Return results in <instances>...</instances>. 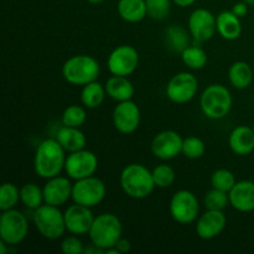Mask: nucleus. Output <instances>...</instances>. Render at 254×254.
Instances as JSON below:
<instances>
[{"label": "nucleus", "instance_id": "f257e3e1", "mask_svg": "<svg viewBox=\"0 0 254 254\" xmlns=\"http://www.w3.org/2000/svg\"><path fill=\"white\" fill-rule=\"evenodd\" d=\"M66 150L56 138L45 139L36 148L34 156V170L39 178L49 179L59 176L64 170Z\"/></svg>", "mask_w": 254, "mask_h": 254}, {"label": "nucleus", "instance_id": "f03ea898", "mask_svg": "<svg viewBox=\"0 0 254 254\" xmlns=\"http://www.w3.org/2000/svg\"><path fill=\"white\" fill-rule=\"evenodd\" d=\"M122 190L127 196L135 200H143L151 195L154 189L153 171L141 164H129L122 170L119 176Z\"/></svg>", "mask_w": 254, "mask_h": 254}, {"label": "nucleus", "instance_id": "7ed1b4c3", "mask_svg": "<svg viewBox=\"0 0 254 254\" xmlns=\"http://www.w3.org/2000/svg\"><path fill=\"white\" fill-rule=\"evenodd\" d=\"M101 73V66L94 57L89 55H74L62 66V76L73 86H86L97 81Z\"/></svg>", "mask_w": 254, "mask_h": 254}, {"label": "nucleus", "instance_id": "20e7f679", "mask_svg": "<svg viewBox=\"0 0 254 254\" xmlns=\"http://www.w3.org/2000/svg\"><path fill=\"white\" fill-rule=\"evenodd\" d=\"M88 235L92 245L103 250L106 253L107 250L116 247L117 242L123 235V226L118 216L114 213H102L94 218Z\"/></svg>", "mask_w": 254, "mask_h": 254}, {"label": "nucleus", "instance_id": "39448f33", "mask_svg": "<svg viewBox=\"0 0 254 254\" xmlns=\"http://www.w3.org/2000/svg\"><path fill=\"white\" fill-rule=\"evenodd\" d=\"M233 99L227 87L222 84H211L206 87L200 97L202 113L212 121L225 118L232 109Z\"/></svg>", "mask_w": 254, "mask_h": 254}, {"label": "nucleus", "instance_id": "423d86ee", "mask_svg": "<svg viewBox=\"0 0 254 254\" xmlns=\"http://www.w3.org/2000/svg\"><path fill=\"white\" fill-rule=\"evenodd\" d=\"M32 218L37 232L46 240H60L67 231L64 213L57 206L45 203L34 211Z\"/></svg>", "mask_w": 254, "mask_h": 254}, {"label": "nucleus", "instance_id": "0eeeda50", "mask_svg": "<svg viewBox=\"0 0 254 254\" xmlns=\"http://www.w3.org/2000/svg\"><path fill=\"white\" fill-rule=\"evenodd\" d=\"M29 233V221L19 210L2 211L0 216V240L7 243L9 247L20 245Z\"/></svg>", "mask_w": 254, "mask_h": 254}, {"label": "nucleus", "instance_id": "6e6552de", "mask_svg": "<svg viewBox=\"0 0 254 254\" xmlns=\"http://www.w3.org/2000/svg\"><path fill=\"white\" fill-rule=\"evenodd\" d=\"M106 195V184L94 175L77 180L72 188V201L91 208L99 205L104 200Z\"/></svg>", "mask_w": 254, "mask_h": 254}, {"label": "nucleus", "instance_id": "1a4fd4ad", "mask_svg": "<svg viewBox=\"0 0 254 254\" xmlns=\"http://www.w3.org/2000/svg\"><path fill=\"white\" fill-rule=\"evenodd\" d=\"M169 211L174 221L180 225H190L198 218L200 205L195 193L189 190H180L171 197Z\"/></svg>", "mask_w": 254, "mask_h": 254}, {"label": "nucleus", "instance_id": "9d476101", "mask_svg": "<svg viewBox=\"0 0 254 254\" xmlns=\"http://www.w3.org/2000/svg\"><path fill=\"white\" fill-rule=\"evenodd\" d=\"M198 91V81L190 72H180L166 84V97L173 103L185 104L192 101Z\"/></svg>", "mask_w": 254, "mask_h": 254}, {"label": "nucleus", "instance_id": "9b49d317", "mask_svg": "<svg viewBox=\"0 0 254 254\" xmlns=\"http://www.w3.org/2000/svg\"><path fill=\"white\" fill-rule=\"evenodd\" d=\"M97 169H98V158L93 151L82 149L67 155L64 171L71 180L77 181L93 176Z\"/></svg>", "mask_w": 254, "mask_h": 254}, {"label": "nucleus", "instance_id": "f8f14e48", "mask_svg": "<svg viewBox=\"0 0 254 254\" xmlns=\"http://www.w3.org/2000/svg\"><path fill=\"white\" fill-rule=\"evenodd\" d=\"M139 64V54L135 47L121 45L116 47L108 56L107 66L114 76L128 77L135 72Z\"/></svg>", "mask_w": 254, "mask_h": 254}, {"label": "nucleus", "instance_id": "ddd939ff", "mask_svg": "<svg viewBox=\"0 0 254 254\" xmlns=\"http://www.w3.org/2000/svg\"><path fill=\"white\" fill-rule=\"evenodd\" d=\"M217 31L216 16L207 9L198 7L189 17V32L195 41L205 42L213 37Z\"/></svg>", "mask_w": 254, "mask_h": 254}, {"label": "nucleus", "instance_id": "4468645a", "mask_svg": "<svg viewBox=\"0 0 254 254\" xmlns=\"http://www.w3.org/2000/svg\"><path fill=\"white\" fill-rule=\"evenodd\" d=\"M184 139L175 130H163L154 136L151 153L160 160H173L183 150Z\"/></svg>", "mask_w": 254, "mask_h": 254}, {"label": "nucleus", "instance_id": "2eb2a0df", "mask_svg": "<svg viewBox=\"0 0 254 254\" xmlns=\"http://www.w3.org/2000/svg\"><path fill=\"white\" fill-rule=\"evenodd\" d=\"M140 119V109L131 99L118 102V106L113 111L114 128L126 135L134 133L139 128Z\"/></svg>", "mask_w": 254, "mask_h": 254}, {"label": "nucleus", "instance_id": "dca6fc26", "mask_svg": "<svg viewBox=\"0 0 254 254\" xmlns=\"http://www.w3.org/2000/svg\"><path fill=\"white\" fill-rule=\"evenodd\" d=\"M64 213L67 232L76 236L88 235L89 230L93 225L94 218H96L91 207L74 203V205L67 207V210Z\"/></svg>", "mask_w": 254, "mask_h": 254}, {"label": "nucleus", "instance_id": "f3484780", "mask_svg": "<svg viewBox=\"0 0 254 254\" xmlns=\"http://www.w3.org/2000/svg\"><path fill=\"white\" fill-rule=\"evenodd\" d=\"M72 188H73V184L71 183V179L68 176L64 178V176L59 175L49 179L42 188L45 203L61 207L64 203L68 202L69 198H72Z\"/></svg>", "mask_w": 254, "mask_h": 254}, {"label": "nucleus", "instance_id": "a211bd4d", "mask_svg": "<svg viewBox=\"0 0 254 254\" xmlns=\"http://www.w3.org/2000/svg\"><path fill=\"white\" fill-rule=\"evenodd\" d=\"M227 225L223 211L206 210L203 215L196 220V233L201 240L210 241L218 237Z\"/></svg>", "mask_w": 254, "mask_h": 254}, {"label": "nucleus", "instance_id": "6ab92c4d", "mask_svg": "<svg viewBox=\"0 0 254 254\" xmlns=\"http://www.w3.org/2000/svg\"><path fill=\"white\" fill-rule=\"evenodd\" d=\"M230 205L240 212L254 211V181H237L228 192Z\"/></svg>", "mask_w": 254, "mask_h": 254}, {"label": "nucleus", "instance_id": "aec40b11", "mask_svg": "<svg viewBox=\"0 0 254 254\" xmlns=\"http://www.w3.org/2000/svg\"><path fill=\"white\" fill-rule=\"evenodd\" d=\"M228 145L233 154L247 156L254 150V131L247 126H238L228 136Z\"/></svg>", "mask_w": 254, "mask_h": 254}, {"label": "nucleus", "instance_id": "412c9836", "mask_svg": "<svg viewBox=\"0 0 254 254\" xmlns=\"http://www.w3.org/2000/svg\"><path fill=\"white\" fill-rule=\"evenodd\" d=\"M55 138L67 153H73L86 148L87 138L79 128L62 126L57 130Z\"/></svg>", "mask_w": 254, "mask_h": 254}, {"label": "nucleus", "instance_id": "4be33fe9", "mask_svg": "<svg viewBox=\"0 0 254 254\" xmlns=\"http://www.w3.org/2000/svg\"><path fill=\"white\" fill-rule=\"evenodd\" d=\"M104 87H106L107 96H109V98L114 99L117 102L130 101V99H133L134 93H135L133 83L129 81L128 77L124 76H114V74H112V77L107 79Z\"/></svg>", "mask_w": 254, "mask_h": 254}, {"label": "nucleus", "instance_id": "5701e85b", "mask_svg": "<svg viewBox=\"0 0 254 254\" xmlns=\"http://www.w3.org/2000/svg\"><path fill=\"white\" fill-rule=\"evenodd\" d=\"M216 24H217V32L222 39L228 41H235L242 34V24H241V17L233 14L232 11L220 12L216 16Z\"/></svg>", "mask_w": 254, "mask_h": 254}, {"label": "nucleus", "instance_id": "b1692460", "mask_svg": "<svg viewBox=\"0 0 254 254\" xmlns=\"http://www.w3.org/2000/svg\"><path fill=\"white\" fill-rule=\"evenodd\" d=\"M117 10L119 16L130 24L143 21L148 16L145 0H119Z\"/></svg>", "mask_w": 254, "mask_h": 254}, {"label": "nucleus", "instance_id": "393cba45", "mask_svg": "<svg viewBox=\"0 0 254 254\" xmlns=\"http://www.w3.org/2000/svg\"><path fill=\"white\" fill-rule=\"evenodd\" d=\"M228 81L237 89L248 88L253 81L252 67L245 61L235 62L228 69Z\"/></svg>", "mask_w": 254, "mask_h": 254}, {"label": "nucleus", "instance_id": "a878e982", "mask_svg": "<svg viewBox=\"0 0 254 254\" xmlns=\"http://www.w3.org/2000/svg\"><path fill=\"white\" fill-rule=\"evenodd\" d=\"M164 41L166 47L175 54H181L184 50L190 46L189 32L179 25H171L165 30Z\"/></svg>", "mask_w": 254, "mask_h": 254}, {"label": "nucleus", "instance_id": "bb28decb", "mask_svg": "<svg viewBox=\"0 0 254 254\" xmlns=\"http://www.w3.org/2000/svg\"><path fill=\"white\" fill-rule=\"evenodd\" d=\"M107 96L106 87L99 82L93 81L83 86L81 91V102L86 108L96 109L104 102Z\"/></svg>", "mask_w": 254, "mask_h": 254}, {"label": "nucleus", "instance_id": "cd10ccee", "mask_svg": "<svg viewBox=\"0 0 254 254\" xmlns=\"http://www.w3.org/2000/svg\"><path fill=\"white\" fill-rule=\"evenodd\" d=\"M20 201L29 210L35 211L45 203L44 190L34 183H27L20 189Z\"/></svg>", "mask_w": 254, "mask_h": 254}, {"label": "nucleus", "instance_id": "c85d7f7f", "mask_svg": "<svg viewBox=\"0 0 254 254\" xmlns=\"http://www.w3.org/2000/svg\"><path fill=\"white\" fill-rule=\"evenodd\" d=\"M181 60L191 69H202L207 64V54L200 46H189L181 52Z\"/></svg>", "mask_w": 254, "mask_h": 254}, {"label": "nucleus", "instance_id": "c756f323", "mask_svg": "<svg viewBox=\"0 0 254 254\" xmlns=\"http://www.w3.org/2000/svg\"><path fill=\"white\" fill-rule=\"evenodd\" d=\"M20 201V189L15 184L4 183L0 189V210L6 211L15 208Z\"/></svg>", "mask_w": 254, "mask_h": 254}, {"label": "nucleus", "instance_id": "7c9ffc66", "mask_svg": "<svg viewBox=\"0 0 254 254\" xmlns=\"http://www.w3.org/2000/svg\"><path fill=\"white\" fill-rule=\"evenodd\" d=\"M87 121V112L83 107L72 104L68 106L62 113V124L66 127L81 128Z\"/></svg>", "mask_w": 254, "mask_h": 254}, {"label": "nucleus", "instance_id": "2f4dec72", "mask_svg": "<svg viewBox=\"0 0 254 254\" xmlns=\"http://www.w3.org/2000/svg\"><path fill=\"white\" fill-rule=\"evenodd\" d=\"M236 176L228 169H217L215 173L211 175V185L213 189L230 192L233 186L236 185Z\"/></svg>", "mask_w": 254, "mask_h": 254}, {"label": "nucleus", "instance_id": "473e14b6", "mask_svg": "<svg viewBox=\"0 0 254 254\" xmlns=\"http://www.w3.org/2000/svg\"><path fill=\"white\" fill-rule=\"evenodd\" d=\"M206 153V145L202 139L197 136H189L184 139L183 143V154L185 158L191 159V160H197L201 159Z\"/></svg>", "mask_w": 254, "mask_h": 254}, {"label": "nucleus", "instance_id": "72a5a7b5", "mask_svg": "<svg viewBox=\"0 0 254 254\" xmlns=\"http://www.w3.org/2000/svg\"><path fill=\"white\" fill-rule=\"evenodd\" d=\"M230 203V196L228 192L218 189H213L208 191L203 198V205L206 210H218L223 211Z\"/></svg>", "mask_w": 254, "mask_h": 254}, {"label": "nucleus", "instance_id": "f704fd0d", "mask_svg": "<svg viewBox=\"0 0 254 254\" xmlns=\"http://www.w3.org/2000/svg\"><path fill=\"white\" fill-rule=\"evenodd\" d=\"M154 184L159 189H168L174 184L176 179L175 170L170 165L161 164L153 170Z\"/></svg>", "mask_w": 254, "mask_h": 254}, {"label": "nucleus", "instance_id": "c9c22d12", "mask_svg": "<svg viewBox=\"0 0 254 254\" xmlns=\"http://www.w3.org/2000/svg\"><path fill=\"white\" fill-rule=\"evenodd\" d=\"M148 16L150 19L161 21L169 16L171 10V0H145Z\"/></svg>", "mask_w": 254, "mask_h": 254}, {"label": "nucleus", "instance_id": "e433bc0d", "mask_svg": "<svg viewBox=\"0 0 254 254\" xmlns=\"http://www.w3.org/2000/svg\"><path fill=\"white\" fill-rule=\"evenodd\" d=\"M84 250L83 242L76 235L68 236L61 242V251L64 254H82Z\"/></svg>", "mask_w": 254, "mask_h": 254}, {"label": "nucleus", "instance_id": "4c0bfd02", "mask_svg": "<svg viewBox=\"0 0 254 254\" xmlns=\"http://www.w3.org/2000/svg\"><path fill=\"white\" fill-rule=\"evenodd\" d=\"M231 11H232L235 15H237L238 17H245L248 12V4H246L245 1L237 2V4L233 5Z\"/></svg>", "mask_w": 254, "mask_h": 254}, {"label": "nucleus", "instance_id": "58836bf2", "mask_svg": "<svg viewBox=\"0 0 254 254\" xmlns=\"http://www.w3.org/2000/svg\"><path fill=\"white\" fill-rule=\"evenodd\" d=\"M130 247H131L130 241L127 240V238H124V237L119 238V241L117 242V245H116V248L118 250L119 253L129 252V251H130Z\"/></svg>", "mask_w": 254, "mask_h": 254}, {"label": "nucleus", "instance_id": "ea45409f", "mask_svg": "<svg viewBox=\"0 0 254 254\" xmlns=\"http://www.w3.org/2000/svg\"><path fill=\"white\" fill-rule=\"evenodd\" d=\"M174 4L180 7H189L196 2V0H173Z\"/></svg>", "mask_w": 254, "mask_h": 254}, {"label": "nucleus", "instance_id": "a19ab883", "mask_svg": "<svg viewBox=\"0 0 254 254\" xmlns=\"http://www.w3.org/2000/svg\"><path fill=\"white\" fill-rule=\"evenodd\" d=\"M6 246H7V243H5L4 241L0 240V254H6V252H7Z\"/></svg>", "mask_w": 254, "mask_h": 254}, {"label": "nucleus", "instance_id": "79ce46f5", "mask_svg": "<svg viewBox=\"0 0 254 254\" xmlns=\"http://www.w3.org/2000/svg\"><path fill=\"white\" fill-rule=\"evenodd\" d=\"M87 1L89 2V4H93V5H97V4H101V2H103L104 0H87Z\"/></svg>", "mask_w": 254, "mask_h": 254}, {"label": "nucleus", "instance_id": "37998d69", "mask_svg": "<svg viewBox=\"0 0 254 254\" xmlns=\"http://www.w3.org/2000/svg\"><path fill=\"white\" fill-rule=\"evenodd\" d=\"M246 4H248V6H254V0H243Z\"/></svg>", "mask_w": 254, "mask_h": 254}, {"label": "nucleus", "instance_id": "c03bdc74", "mask_svg": "<svg viewBox=\"0 0 254 254\" xmlns=\"http://www.w3.org/2000/svg\"><path fill=\"white\" fill-rule=\"evenodd\" d=\"M253 131H254V126H253Z\"/></svg>", "mask_w": 254, "mask_h": 254}]
</instances>
